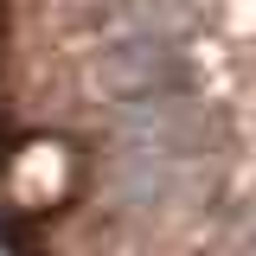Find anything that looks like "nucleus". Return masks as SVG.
<instances>
[{
  "label": "nucleus",
  "mask_w": 256,
  "mask_h": 256,
  "mask_svg": "<svg viewBox=\"0 0 256 256\" xmlns=\"http://www.w3.org/2000/svg\"><path fill=\"white\" fill-rule=\"evenodd\" d=\"M109 128H116V148H141V154H166V160H205L212 166V116H205V102H192V90L109 102Z\"/></svg>",
  "instance_id": "f257e3e1"
},
{
  "label": "nucleus",
  "mask_w": 256,
  "mask_h": 256,
  "mask_svg": "<svg viewBox=\"0 0 256 256\" xmlns=\"http://www.w3.org/2000/svg\"><path fill=\"white\" fill-rule=\"evenodd\" d=\"M212 180L205 160H166V154H141V148H116L109 166H102V186L109 198L134 212V218H154V212H173V205H192Z\"/></svg>",
  "instance_id": "f03ea898"
},
{
  "label": "nucleus",
  "mask_w": 256,
  "mask_h": 256,
  "mask_svg": "<svg viewBox=\"0 0 256 256\" xmlns=\"http://www.w3.org/2000/svg\"><path fill=\"white\" fill-rule=\"evenodd\" d=\"M186 77H192V64H186V52L166 32H128V38H116V45L96 52V90L109 102L186 90Z\"/></svg>",
  "instance_id": "7ed1b4c3"
}]
</instances>
